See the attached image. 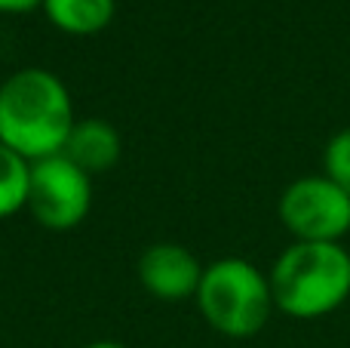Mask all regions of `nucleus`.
Returning <instances> with one entry per match:
<instances>
[{"instance_id":"f257e3e1","label":"nucleus","mask_w":350,"mask_h":348,"mask_svg":"<svg viewBox=\"0 0 350 348\" xmlns=\"http://www.w3.org/2000/svg\"><path fill=\"white\" fill-rule=\"evenodd\" d=\"M74 123L71 92L59 74L18 68L0 84V142L31 164L65 151Z\"/></svg>"},{"instance_id":"f03ea898","label":"nucleus","mask_w":350,"mask_h":348,"mask_svg":"<svg viewBox=\"0 0 350 348\" xmlns=\"http://www.w3.org/2000/svg\"><path fill=\"white\" fill-rule=\"evenodd\" d=\"M273 308L295 321H317L350 299V253L341 244L295 240L267 271Z\"/></svg>"},{"instance_id":"7ed1b4c3","label":"nucleus","mask_w":350,"mask_h":348,"mask_svg":"<svg viewBox=\"0 0 350 348\" xmlns=\"http://www.w3.org/2000/svg\"><path fill=\"white\" fill-rule=\"evenodd\" d=\"M193 302L206 324L228 339L255 336L277 312L267 275L240 256H224L206 265Z\"/></svg>"},{"instance_id":"20e7f679","label":"nucleus","mask_w":350,"mask_h":348,"mask_svg":"<svg viewBox=\"0 0 350 348\" xmlns=\"http://www.w3.org/2000/svg\"><path fill=\"white\" fill-rule=\"evenodd\" d=\"M277 213L286 232L304 244H341L350 232V195L323 173L292 179Z\"/></svg>"},{"instance_id":"39448f33","label":"nucleus","mask_w":350,"mask_h":348,"mask_svg":"<svg viewBox=\"0 0 350 348\" xmlns=\"http://www.w3.org/2000/svg\"><path fill=\"white\" fill-rule=\"evenodd\" d=\"M92 207V176H86L65 154H53L31 164L28 179V210L37 225L49 232H71L90 216Z\"/></svg>"},{"instance_id":"423d86ee","label":"nucleus","mask_w":350,"mask_h":348,"mask_svg":"<svg viewBox=\"0 0 350 348\" xmlns=\"http://www.w3.org/2000/svg\"><path fill=\"white\" fill-rule=\"evenodd\" d=\"M206 265L185 244H151L139 259V281L154 299L185 302L197 296Z\"/></svg>"},{"instance_id":"0eeeda50","label":"nucleus","mask_w":350,"mask_h":348,"mask_svg":"<svg viewBox=\"0 0 350 348\" xmlns=\"http://www.w3.org/2000/svg\"><path fill=\"white\" fill-rule=\"evenodd\" d=\"M62 154L71 164H77L86 176H98V173H108L120 160L123 139L114 123L102 121V117H86V121L74 123Z\"/></svg>"},{"instance_id":"6e6552de","label":"nucleus","mask_w":350,"mask_h":348,"mask_svg":"<svg viewBox=\"0 0 350 348\" xmlns=\"http://www.w3.org/2000/svg\"><path fill=\"white\" fill-rule=\"evenodd\" d=\"M53 28L74 37L98 34L111 25L117 3L114 0H43L40 6Z\"/></svg>"},{"instance_id":"1a4fd4ad","label":"nucleus","mask_w":350,"mask_h":348,"mask_svg":"<svg viewBox=\"0 0 350 348\" xmlns=\"http://www.w3.org/2000/svg\"><path fill=\"white\" fill-rule=\"evenodd\" d=\"M31 160L0 142V219H10L28 203Z\"/></svg>"},{"instance_id":"9d476101","label":"nucleus","mask_w":350,"mask_h":348,"mask_svg":"<svg viewBox=\"0 0 350 348\" xmlns=\"http://www.w3.org/2000/svg\"><path fill=\"white\" fill-rule=\"evenodd\" d=\"M320 173L350 195V127L329 136V142L323 145V170Z\"/></svg>"},{"instance_id":"9b49d317","label":"nucleus","mask_w":350,"mask_h":348,"mask_svg":"<svg viewBox=\"0 0 350 348\" xmlns=\"http://www.w3.org/2000/svg\"><path fill=\"white\" fill-rule=\"evenodd\" d=\"M43 6V0H0V12L3 16H22V12H31Z\"/></svg>"},{"instance_id":"f8f14e48","label":"nucleus","mask_w":350,"mask_h":348,"mask_svg":"<svg viewBox=\"0 0 350 348\" xmlns=\"http://www.w3.org/2000/svg\"><path fill=\"white\" fill-rule=\"evenodd\" d=\"M86 348H126V345L117 343V339H96V343H90Z\"/></svg>"}]
</instances>
